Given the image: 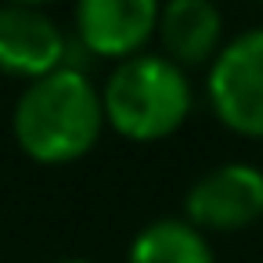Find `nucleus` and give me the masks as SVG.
I'll return each instance as SVG.
<instances>
[{
  "mask_svg": "<svg viewBox=\"0 0 263 263\" xmlns=\"http://www.w3.org/2000/svg\"><path fill=\"white\" fill-rule=\"evenodd\" d=\"M105 123L130 141H162L191 112V83L162 54H134L101 87Z\"/></svg>",
  "mask_w": 263,
  "mask_h": 263,
  "instance_id": "nucleus-2",
  "label": "nucleus"
},
{
  "mask_svg": "<svg viewBox=\"0 0 263 263\" xmlns=\"http://www.w3.org/2000/svg\"><path fill=\"white\" fill-rule=\"evenodd\" d=\"M105 126L101 90L87 80L83 69H54L44 80H33L11 116L18 148L44 166H62L83 159Z\"/></svg>",
  "mask_w": 263,
  "mask_h": 263,
  "instance_id": "nucleus-1",
  "label": "nucleus"
},
{
  "mask_svg": "<svg viewBox=\"0 0 263 263\" xmlns=\"http://www.w3.org/2000/svg\"><path fill=\"white\" fill-rule=\"evenodd\" d=\"M166 58L173 65H198L205 62L223 33V18L209 0H170L159 8V26H155Z\"/></svg>",
  "mask_w": 263,
  "mask_h": 263,
  "instance_id": "nucleus-7",
  "label": "nucleus"
},
{
  "mask_svg": "<svg viewBox=\"0 0 263 263\" xmlns=\"http://www.w3.org/2000/svg\"><path fill=\"white\" fill-rule=\"evenodd\" d=\"M65 33L62 26L29 4L0 8V72L18 80H44L65 65Z\"/></svg>",
  "mask_w": 263,
  "mask_h": 263,
  "instance_id": "nucleus-5",
  "label": "nucleus"
},
{
  "mask_svg": "<svg viewBox=\"0 0 263 263\" xmlns=\"http://www.w3.org/2000/svg\"><path fill=\"white\" fill-rule=\"evenodd\" d=\"M126 263H216L205 234L187 220H155L130 241Z\"/></svg>",
  "mask_w": 263,
  "mask_h": 263,
  "instance_id": "nucleus-8",
  "label": "nucleus"
},
{
  "mask_svg": "<svg viewBox=\"0 0 263 263\" xmlns=\"http://www.w3.org/2000/svg\"><path fill=\"white\" fill-rule=\"evenodd\" d=\"M62 263H87V259H62Z\"/></svg>",
  "mask_w": 263,
  "mask_h": 263,
  "instance_id": "nucleus-9",
  "label": "nucleus"
},
{
  "mask_svg": "<svg viewBox=\"0 0 263 263\" xmlns=\"http://www.w3.org/2000/svg\"><path fill=\"white\" fill-rule=\"evenodd\" d=\"M209 101L223 126L263 137V26L234 36L209 69Z\"/></svg>",
  "mask_w": 263,
  "mask_h": 263,
  "instance_id": "nucleus-3",
  "label": "nucleus"
},
{
  "mask_svg": "<svg viewBox=\"0 0 263 263\" xmlns=\"http://www.w3.org/2000/svg\"><path fill=\"white\" fill-rule=\"evenodd\" d=\"M187 223L198 231H238L263 216V170L249 162H223L202 173L187 198Z\"/></svg>",
  "mask_w": 263,
  "mask_h": 263,
  "instance_id": "nucleus-4",
  "label": "nucleus"
},
{
  "mask_svg": "<svg viewBox=\"0 0 263 263\" xmlns=\"http://www.w3.org/2000/svg\"><path fill=\"white\" fill-rule=\"evenodd\" d=\"M155 0H83L76 4V36L83 51L101 58H134L155 36Z\"/></svg>",
  "mask_w": 263,
  "mask_h": 263,
  "instance_id": "nucleus-6",
  "label": "nucleus"
}]
</instances>
